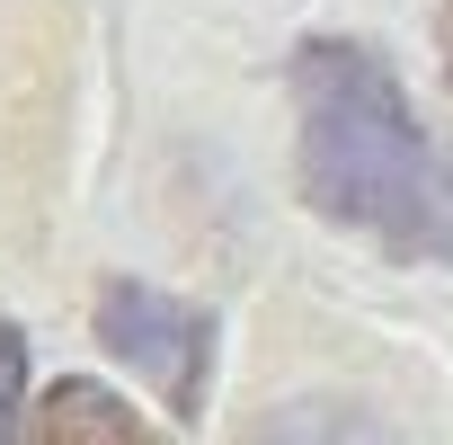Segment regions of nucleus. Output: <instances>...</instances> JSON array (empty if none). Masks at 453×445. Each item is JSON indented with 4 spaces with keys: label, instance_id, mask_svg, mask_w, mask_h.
I'll return each mask as SVG.
<instances>
[{
    "label": "nucleus",
    "instance_id": "f257e3e1",
    "mask_svg": "<svg viewBox=\"0 0 453 445\" xmlns=\"http://www.w3.org/2000/svg\"><path fill=\"white\" fill-rule=\"evenodd\" d=\"M294 169L303 205L338 232H365L400 268H453V160L409 116L391 63L356 36L294 45Z\"/></svg>",
    "mask_w": 453,
    "mask_h": 445
},
{
    "label": "nucleus",
    "instance_id": "f03ea898",
    "mask_svg": "<svg viewBox=\"0 0 453 445\" xmlns=\"http://www.w3.org/2000/svg\"><path fill=\"white\" fill-rule=\"evenodd\" d=\"M89 321H98V347H116V356L169 401V418H196V410H204V392H213V339H222L204 303L160 294V285H142V277H107Z\"/></svg>",
    "mask_w": 453,
    "mask_h": 445
},
{
    "label": "nucleus",
    "instance_id": "7ed1b4c3",
    "mask_svg": "<svg viewBox=\"0 0 453 445\" xmlns=\"http://www.w3.org/2000/svg\"><path fill=\"white\" fill-rule=\"evenodd\" d=\"M19 445H169V427H151L125 392H107L89 374H63V383H45V401H27Z\"/></svg>",
    "mask_w": 453,
    "mask_h": 445
},
{
    "label": "nucleus",
    "instance_id": "20e7f679",
    "mask_svg": "<svg viewBox=\"0 0 453 445\" xmlns=\"http://www.w3.org/2000/svg\"><path fill=\"white\" fill-rule=\"evenodd\" d=\"M250 445H400V436L356 401H285L250 427Z\"/></svg>",
    "mask_w": 453,
    "mask_h": 445
},
{
    "label": "nucleus",
    "instance_id": "39448f33",
    "mask_svg": "<svg viewBox=\"0 0 453 445\" xmlns=\"http://www.w3.org/2000/svg\"><path fill=\"white\" fill-rule=\"evenodd\" d=\"M19 436H27V339L0 312V445H19Z\"/></svg>",
    "mask_w": 453,
    "mask_h": 445
},
{
    "label": "nucleus",
    "instance_id": "423d86ee",
    "mask_svg": "<svg viewBox=\"0 0 453 445\" xmlns=\"http://www.w3.org/2000/svg\"><path fill=\"white\" fill-rule=\"evenodd\" d=\"M435 45H444V90H453V0H435Z\"/></svg>",
    "mask_w": 453,
    "mask_h": 445
}]
</instances>
